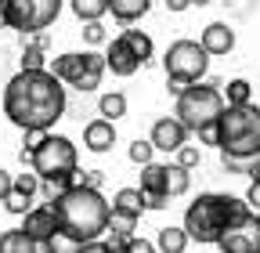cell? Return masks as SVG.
<instances>
[{"label": "cell", "mask_w": 260, "mask_h": 253, "mask_svg": "<svg viewBox=\"0 0 260 253\" xmlns=\"http://www.w3.org/2000/svg\"><path fill=\"white\" fill-rule=\"evenodd\" d=\"M105 25H102V18H98V22H83V40L90 44V47H98V44H105Z\"/></svg>", "instance_id": "34"}, {"label": "cell", "mask_w": 260, "mask_h": 253, "mask_svg": "<svg viewBox=\"0 0 260 253\" xmlns=\"http://www.w3.org/2000/svg\"><path fill=\"white\" fill-rule=\"evenodd\" d=\"M191 188V170H184V167H177V163H170L167 167V196L170 199H177V196H184Z\"/></svg>", "instance_id": "26"}, {"label": "cell", "mask_w": 260, "mask_h": 253, "mask_svg": "<svg viewBox=\"0 0 260 253\" xmlns=\"http://www.w3.org/2000/svg\"><path fill=\"white\" fill-rule=\"evenodd\" d=\"M199 44H203V51H206L210 58H220V54H228V51L235 47V29L228 25V22H210V25L203 29Z\"/></svg>", "instance_id": "13"}, {"label": "cell", "mask_w": 260, "mask_h": 253, "mask_svg": "<svg viewBox=\"0 0 260 253\" xmlns=\"http://www.w3.org/2000/svg\"><path fill=\"white\" fill-rule=\"evenodd\" d=\"M242 210H249L246 199L220 196V192H203L199 199L184 210V232H188V239L203 242V246H210V242L217 246L220 235L228 232V225H232Z\"/></svg>", "instance_id": "3"}, {"label": "cell", "mask_w": 260, "mask_h": 253, "mask_svg": "<svg viewBox=\"0 0 260 253\" xmlns=\"http://www.w3.org/2000/svg\"><path fill=\"white\" fill-rule=\"evenodd\" d=\"M80 253H112V242H102V239H90V242H83V249Z\"/></svg>", "instance_id": "42"}, {"label": "cell", "mask_w": 260, "mask_h": 253, "mask_svg": "<svg viewBox=\"0 0 260 253\" xmlns=\"http://www.w3.org/2000/svg\"><path fill=\"white\" fill-rule=\"evenodd\" d=\"M145 203H148V210H167L170 206V196L167 192H152V196H145Z\"/></svg>", "instance_id": "40"}, {"label": "cell", "mask_w": 260, "mask_h": 253, "mask_svg": "<svg viewBox=\"0 0 260 253\" xmlns=\"http://www.w3.org/2000/svg\"><path fill=\"white\" fill-rule=\"evenodd\" d=\"M123 253H155V242H148V239H141V235H130V239L123 242Z\"/></svg>", "instance_id": "36"}, {"label": "cell", "mask_w": 260, "mask_h": 253, "mask_svg": "<svg viewBox=\"0 0 260 253\" xmlns=\"http://www.w3.org/2000/svg\"><path fill=\"white\" fill-rule=\"evenodd\" d=\"M206 69H210V54L203 51L199 40H174L167 47V54H162V73H167V80H177L184 87L203 83Z\"/></svg>", "instance_id": "7"}, {"label": "cell", "mask_w": 260, "mask_h": 253, "mask_svg": "<svg viewBox=\"0 0 260 253\" xmlns=\"http://www.w3.org/2000/svg\"><path fill=\"white\" fill-rule=\"evenodd\" d=\"M11 188H15V174H8L4 167H0V203L11 196Z\"/></svg>", "instance_id": "39"}, {"label": "cell", "mask_w": 260, "mask_h": 253, "mask_svg": "<svg viewBox=\"0 0 260 253\" xmlns=\"http://www.w3.org/2000/svg\"><path fill=\"white\" fill-rule=\"evenodd\" d=\"M102 181H105L102 170H83V177H80V184H87V188H102Z\"/></svg>", "instance_id": "41"}, {"label": "cell", "mask_w": 260, "mask_h": 253, "mask_svg": "<svg viewBox=\"0 0 260 253\" xmlns=\"http://www.w3.org/2000/svg\"><path fill=\"white\" fill-rule=\"evenodd\" d=\"M220 163L228 174H249V163L253 160H239V155H220Z\"/></svg>", "instance_id": "37"}, {"label": "cell", "mask_w": 260, "mask_h": 253, "mask_svg": "<svg viewBox=\"0 0 260 253\" xmlns=\"http://www.w3.org/2000/svg\"><path fill=\"white\" fill-rule=\"evenodd\" d=\"M69 8L80 22H98V18H105L109 0H69Z\"/></svg>", "instance_id": "25"}, {"label": "cell", "mask_w": 260, "mask_h": 253, "mask_svg": "<svg viewBox=\"0 0 260 253\" xmlns=\"http://www.w3.org/2000/svg\"><path fill=\"white\" fill-rule=\"evenodd\" d=\"M256 217H260V213H256Z\"/></svg>", "instance_id": "48"}, {"label": "cell", "mask_w": 260, "mask_h": 253, "mask_svg": "<svg viewBox=\"0 0 260 253\" xmlns=\"http://www.w3.org/2000/svg\"><path fill=\"white\" fill-rule=\"evenodd\" d=\"M112 210H123V213H134V217H141V213L148 210L145 192H141V188H119V192H116V199H112Z\"/></svg>", "instance_id": "19"}, {"label": "cell", "mask_w": 260, "mask_h": 253, "mask_svg": "<svg viewBox=\"0 0 260 253\" xmlns=\"http://www.w3.org/2000/svg\"><path fill=\"white\" fill-rule=\"evenodd\" d=\"M98 116H105V119H119V116H126V94H119V90H109V94H102V102H98Z\"/></svg>", "instance_id": "27"}, {"label": "cell", "mask_w": 260, "mask_h": 253, "mask_svg": "<svg viewBox=\"0 0 260 253\" xmlns=\"http://www.w3.org/2000/svg\"><path fill=\"white\" fill-rule=\"evenodd\" d=\"M174 155H177V167L195 170V167H199V160H203V148H199V145H181Z\"/></svg>", "instance_id": "32"}, {"label": "cell", "mask_w": 260, "mask_h": 253, "mask_svg": "<svg viewBox=\"0 0 260 253\" xmlns=\"http://www.w3.org/2000/svg\"><path fill=\"white\" fill-rule=\"evenodd\" d=\"M141 192L145 196H152V192H167V167L162 163H148V167H141Z\"/></svg>", "instance_id": "23"}, {"label": "cell", "mask_w": 260, "mask_h": 253, "mask_svg": "<svg viewBox=\"0 0 260 253\" xmlns=\"http://www.w3.org/2000/svg\"><path fill=\"white\" fill-rule=\"evenodd\" d=\"M22 134H25L22 148H29V152H37V148H40V145L47 141V134H51V131H22Z\"/></svg>", "instance_id": "38"}, {"label": "cell", "mask_w": 260, "mask_h": 253, "mask_svg": "<svg viewBox=\"0 0 260 253\" xmlns=\"http://www.w3.org/2000/svg\"><path fill=\"white\" fill-rule=\"evenodd\" d=\"M191 4H195V8H203V4H210V0H191Z\"/></svg>", "instance_id": "47"}, {"label": "cell", "mask_w": 260, "mask_h": 253, "mask_svg": "<svg viewBox=\"0 0 260 253\" xmlns=\"http://www.w3.org/2000/svg\"><path fill=\"white\" fill-rule=\"evenodd\" d=\"M4 206H8V213H18V217H25V213L32 210V199H29V196H18V192H11V196L4 199Z\"/></svg>", "instance_id": "35"}, {"label": "cell", "mask_w": 260, "mask_h": 253, "mask_svg": "<svg viewBox=\"0 0 260 253\" xmlns=\"http://www.w3.org/2000/svg\"><path fill=\"white\" fill-rule=\"evenodd\" d=\"M220 80H206V83H191L181 98H177V109L174 116L188 126V134H199L206 126H213L224 112V94H220Z\"/></svg>", "instance_id": "5"}, {"label": "cell", "mask_w": 260, "mask_h": 253, "mask_svg": "<svg viewBox=\"0 0 260 253\" xmlns=\"http://www.w3.org/2000/svg\"><path fill=\"white\" fill-rule=\"evenodd\" d=\"M167 8L174 11V15H181V11H188V8H195L191 0H167Z\"/></svg>", "instance_id": "45"}, {"label": "cell", "mask_w": 260, "mask_h": 253, "mask_svg": "<svg viewBox=\"0 0 260 253\" xmlns=\"http://www.w3.org/2000/svg\"><path fill=\"white\" fill-rule=\"evenodd\" d=\"M199 141H203V145H217V123L206 126V131H199Z\"/></svg>", "instance_id": "44"}, {"label": "cell", "mask_w": 260, "mask_h": 253, "mask_svg": "<svg viewBox=\"0 0 260 253\" xmlns=\"http://www.w3.org/2000/svg\"><path fill=\"white\" fill-rule=\"evenodd\" d=\"M220 253H260V217L253 210H242L228 232L220 235Z\"/></svg>", "instance_id": "9"}, {"label": "cell", "mask_w": 260, "mask_h": 253, "mask_svg": "<svg viewBox=\"0 0 260 253\" xmlns=\"http://www.w3.org/2000/svg\"><path fill=\"white\" fill-rule=\"evenodd\" d=\"M65 83L51 69H18L4 87V116L18 131H51L65 116Z\"/></svg>", "instance_id": "1"}, {"label": "cell", "mask_w": 260, "mask_h": 253, "mask_svg": "<svg viewBox=\"0 0 260 253\" xmlns=\"http://www.w3.org/2000/svg\"><path fill=\"white\" fill-rule=\"evenodd\" d=\"M83 66H87V51H69V54H58L47 61V69L65 83V87H76V80L83 76Z\"/></svg>", "instance_id": "15"}, {"label": "cell", "mask_w": 260, "mask_h": 253, "mask_svg": "<svg viewBox=\"0 0 260 253\" xmlns=\"http://www.w3.org/2000/svg\"><path fill=\"white\" fill-rule=\"evenodd\" d=\"M246 206H249L253 213H260V184H256V181L249 184V192H246Z\"/></svg>", "instance_id": "43"}, {"label": "cell", "mask_w": 260, "mask_h": 253, "mask_svg": "<svg viewBox=\"0 0 260 253\" xmlns=\"http://www.w3.org/2000/svg\"><path fill=\"white\" fill-rule=\"evenodd\" d=\"M220 94H224V105H249L253 102V83L242 80V76L239 80H228Z\"/></svg>", "instance_id": "24"}, {"label": "cell", "mask_w": 260, "mask_h": 253, "mask_svg": "<svg viewBox=\"0 0 260 253\" xmlns=\"http://www.w3.org/2000/svg\"><path fill=\"white\" fill-rule=\"evenodd\" d=\"M47 246H51V253H80V249H83V242H80L76 235H69L65 228H58Z\"/></svg>", "instance_id": "29"}, {"label": "cell", "mask_w": 260, "mask_h": 253, "mask_svg": "<svg viewBox=\"0 0 260 253\" xmlns=\"http://www.w3.org/2000/svg\"><path fill=\"white\" fill-rule=\"evenodd\" d=\"M32 170L44 177H61V174H76V145L61 134H47V141L32 152Z\"/></svg>", "instance_id": "8"}, {"label": "cell", "mask_w": 260, "mask_h": 253, "mask_svg": "<svg viewBox=\"0 0 260 253\" xmlns=\"http://www.w3.org/2000/svg\"><path fill=\"white\" fill-rule=\"evenodd\" d=\"M217 148L220 155L256 160L260 155V105H224L217 119Z\"/></svg>", "instance_id": "4"}, {"label": "cell", "mask_w": 260, "mask_h": 253, "mask_svg": "<svg viewBox=\"0 0 260 253\" xmlns=\"http://www.w3.org/2000/svg\"><path fill=\"white\" fill-rule=\"evenodd\" d=\"M61 228V220H58V210L51 203L44 206H32L25 217H22V232L32 239V242H51V235Z\"/></svg>", "instance_id": "10"}, {"label": "cell", "mask_w": 260, "mask_h": 253, "mask_svg": "<svg viewBox=\"0 0 260 253\" xmlns=\"http://www.w3.org/2000/svg\"><path fill=\"white\" fill-rule=\"evenodd\" d=\"M152 155H155V145L152 141H134V145H130V163H138V167H148L152 163Z\"/></svg>", "instance_id": "33"}, {"label": "cell", "mask_w": 260, "mask_h": 253, "mask_svg": "<svg viewBox=\"0 0 260 253\" xmlns=\"http://www.w3.org/2000/svg\"><path fill=\"white\" fill-rule=\"evenodd\" d=\"M11 192H18V196H37L40 192V174L37 170H25V174H15V188H11Z\"/></svg>", "instance_id": "31"}, {"label": "cell", "mask_w": 260, "mask_h": 253, "mask_svg": "<svg viewBox=\"0 0 260 253\" xmlns=\"http://www.w3.org/2000/svg\"><path fill=\"white\" fill-rule=\"evenodd\" d=\"M188 242H191V239H188L184 225H181V228H174V225H170V228H159V235H155V249H159V253H184Z\"/></svg>", "instance_id": "18"}, {"label": "cell", "mask_w": 260, "mask_h": 253, "mask_svg": "<svg viewBox=\"0 0 260 253\" xmlns=\"http://www.w3.org/2000/svg\"><path fill=\"white\" fill-rule=\"evenodd\" d=\"M61 4L65 0H0V22L22 37H32L58 22Z\"/></svg>", "instance_id": "6"}, {"label": "cell", "mask_w": 260, "mask_h": 253, "mask_svg": "<svg viewBox=\"0 0 260 253\" xmlns=\"http://www.w3.org/2000/svg\"><path fill=\"white\" fill-rule=\"evenodd\" d=\"M109 73V66H105V54H98V51H87V66H83V76L76 80V90H98L102 87V76Z\"/></svg>", "instance_id": "16"}, {"label": "cell", "mask_w": 260, "mask_h": 253, "mask_svg": "<svg viewBox=\"0 0 260 253\" xmlns=\"http://www.w3.org/2000/svg\"><path fill=\"white\" fill-rule=\"evenodd\" d=\"M22 69H25V73H37V69H47V58H44V47H37V44H25V47H22Z\"/></svg>", "instance_id": "30"}, {"label": "cell", "mask_w": 260, "mask_h": 253, "mask_svg": "<svg viewBox=\"0 0 260 253\" xmlns=\"http://www.w3.org/2000/svg\"><path fill=\"white\" fill-rule=\"evenodd\" d=\"M246 177H249V181H256V184H260V155H256V160H253V163H249V174H246Z\"/></svg>", "instance_id": "46"}, {"label": "cell", "mask_w": 260, "mask_h": 253, "mask_svg": "<svg viewBox=\"0 0 260 253\" xmlns=\"http://www.w3.org/2000/svg\"><path fill=\"white\" fill-rule=\"evenodd\" d=\"M76 181H80V170H76V174H61V177H44V181H40V196H44L47 203H58Z\"/></svg>", "instance_id": "21"}, {"label": "cell", "mask_w": 260, "mask_h": 253, "mask_svg": "<svg viewBox=\"0 0 260 253\" xmlns=\"http://www.w3.org/2000/svg\"><path fill=\"white\" fill-rule=\"evenodd\" d=\"M105 66H109L112 76H134L145 61L134 54V47H130L123 37H116V40L109 44V51H105Z\"/></svg>", "instance_id": "12"}, {"label": "cell", "mask_w": 260, "mask_h": 253, "mask_svg": "<svg viewBox=\"0 0 260 253\" xmlns=\"http://www.w3.org/2000/svg\"><path fill=\"white\" fill-rule=\"evenodd\" d=\"M148 8H152V0H109V11L119 25H130V22L145 18Z\"/></svg>", "instance_id": "17"}, {"label": "cell", "mask_w": 260, "mask_h": 253, "mask_svg": "<svg viewBox=\"0 0 260 253\" xmlns=\"http://www.w3.org/2000/svg\"><path fill=\"white\" fill-rule=\"evenodd\" d=\"M138 220L141 217H134V213H123V210H112L109 213V232H112V242H126L130 235H134V228H138Z\"/></svg>", "instance_id": "20"}, {"label": "cell", "mask_w": 260, "mask_h": 253, "mask_svg": "<svg viewBox=\"0 0 260 253\" xmlns=\"http://www.w3.org/2000/svg\"><path fill=\"white\" fill-rule=\"evenodd\" d=\"M58 210V220L61 228L76 235L80 242H90V239H102L109 232V213H112V203L98 192V188H87V184H73L58 203H51Z\"/></svg>", "instance_id": "2"}, {"label": "cell", "mask_w": 260, "mask_h": 253, "mask_svg": "<svg viewBox=\"0 0 260 253\" xmlns=\"http://www.w3.org/2000/svg\"><path fill=\"white\" fill-rule=\"evenodd\" d=\"M148 141H152L159 152H177L181 145H188V126H184L177 116H162V119L152 123Z\"/></svg>", "instance_id": "11"}, {"label": "cell", "mask_w": 260, "mask_h": 253, "mask_svg": "<svg viewBox=\"0 0 260 253\" xmlns=\"http://www.w3.org/2000/svg\"><path fill=\"white\" fill-rule=\"evenodd\" d=\"M83 145H87V152H109L112 145H116V123L112 119H105V116H98V119H90L87 126H83Z\"/></svg>", "instance_id": "14"}, {"label": "cell", "mask_w": 260, "mask_h": 253, "mask_svg": "<svg viewBox=\"0 0 260 253\" xmlns=\"http://www.w3.org/2000/svg\"><path fill=\"white\" fill-rule=\"evenodd\" d=\"M40 242H32L22 228H8L4 235H0V253H37Z\"/></svg>", "instance_id": "22"}, {"label": "cell", "mask_w": 260, "mask_h": 253, "mask_svg": "<svg viewBox=\"0 0 260 253\" xmlns=\"http://www.w3.org/2000/svg\"><path fill=\"white\" fill-rule=\"evenodd\" d=\"M130 47H134V54L141 58V61H148L152 54H155V44H152V37L148 33H141V29H123V33H119Z\"/></svg>", "instance_id": "28"}]
</instances>
